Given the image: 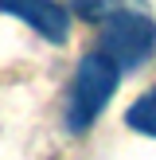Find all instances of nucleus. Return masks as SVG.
Here are the masks:
<instances>
[{"instance_id": "f03ea898", "label": "nucleus", "mask_w": 156, "mask_h": 160, "mask_svg": "<svg viewBox=\"0 0 156 160\" xmlns=\"http://www.w3.org/2000/svg\"><path fill=\"white\" fill-rule=\"evenodd\" d=\"M101 51L121 70H137L156 55V20L133 8H117L101 20Z\"/></svg>"}, {"instance_id": "f257e3e1", "label": "nucleus", "mask_w": 156, "mask_h": 160, "mask_svg": "<svg viewBox=\"0 0 156 160\" xmlns=\"http://www.w3.org/2000/svg\"><path fill=\"white\" fill-rule=\"evenodd\" d=\"M117 78H121V67L105 51H94L78 62L70 94H66V129L70 133H86L98 121V113L109 106V98L117 90Z\"/></svg>"}, {"instance_id": "7ed1b4c3", "label": "nucleus", "mask_w": 156, "mask_h": 160, "mask_svg": "<svg viewBox=\"0 0 156 160\" xmlns=\"http://www.w3.org/2000/svg\"><path fill=\"white\" fill-rule=\"evenodd\" d=\"M0 12L23 20L27 28H35L51 43H62L66 31H70V12L59 0H0Z\"/></svg>"}, {"instance_id": "39448f33", "label": "nucleus", "mask_w": 156, "mask_h": 160, "mask_svg": "<svg viewBox=\"0 0 156 160\" xmlns=\"http://www.w3.org/2000/svg\"><path fill=\"white\" fill-rule=\"evenodd\" d=\"M121 4H125V0H74V12L82 16V20L98 23V20H105V16H113Z\"/></svg>"}, {"instance_id": "20e7f679", "label": "nucleus", "mask_w": 156, "mask_h": 160, "mask_svg": "<svg viewBox=\"0 0 156 160\" xmlns=\"http://www.w3.org/2000/svg\"><path fill=\"white\" fill-rule=\"evenodd\" d=\"M125 121H129V129L144 133V137H156V86L144 94V98H137V102L129 106Z\"/></svg>"}]
</instances>
